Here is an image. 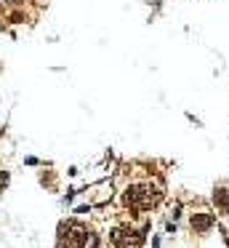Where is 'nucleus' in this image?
<instances>
[{
  "label": "nucleus",
  "mask_w": 229,
  "mask_h": 248,
  "mask_svg": "<svg viewBox=\"0 0 229 248\" xmlns=\"http://www.w3.org/2000/svg\"><path fill=\"white\" fill-rule=\"evenodd\" d=\"M160 200H163V187L157 182H149V179L131 182L122 192V203L131 211H152Z\"/></svg>",
  "instance_id": "obj_1"
},
{
  "label": "nucleus",
  "mask_w": 229,
  "mask_h": 248,
  "mask_svg": "<svg viewBox=\"0 0 229 248\" xmlns=\"http://www.w3.org/2000/svg\"><path fill=\"white\" fill-rule=\"evenodd\" d=\"M91 230L80 221L69 219L59 227V248H88Z\"/></svg>",
  "instance_id": "obj_2"
},
{
  "label": "nucleus",
  "mask_w": 229,
  "mask_h": 248,
  "mask_svg": "<svg viewBox=\"0 0 229 248\" xmlns=\"http://www.w3.org/2000/svg\"><path fill=\"white\" fill-rule=\"evenodd\" d=\"M109 243L115 248H141V235L131 224H117L109 232Z\"/></svg>",
  "instance_id": "obj_3"
},
{
  "label": "nucleus",
  "mask_w": 229,
  "mask_h": 248,
  "mask_svg": "<svg viewBox=\"0 0 229 248\" xmlns=\"http://www.w3.org/2000/svg\"><path fill=\"white\" fill-rule=\"evenodd\" d=\"M5 187H8V171H5V168H0V192H3Z\"/></svg>",
  "instance_id": "obj_4"
}]
</instances>
